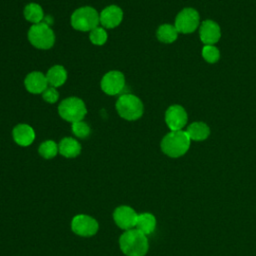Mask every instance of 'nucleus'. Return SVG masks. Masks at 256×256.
<instances>
[{"mask_svg":"<svg viewBox=\"0 0 256 256\" xmlns=\"http://www.w3.org/2000/svg\"><path fill=\"white\" fill-rule=\"evenodd\" d=\"M119 246L126 256H145L149 243L145 234L137 229H130L120 236Z\"/></svg>","mask_w":256,"mask_h":256,"instance_id":"nucleus-1","label":"nucleus"},{"mask_svg":"<svg viewBox=\"0 0 256 256\" xmlns=\"http://www.w3.org/2000/svg\"><path fill=\"white\" fill-rule=\"evenodd\" d=\"M190 140L186 131H171L162 139L161 149L166 155L177 158L188 151Z\"/></svg>","mask_w":256,"mask_h":256,"instance_id":"nucleus-2","label":"nucleus"},{"mask_svg":"<svg viewBox=\"0 0 256 256\" xmlns=\"http://www.w3.org/2000/svg\"><path fill=\"white\" fill-rule=\"evenodd\" d=\"M100 23V15L89 6L76 9L71 16V25L79 31H91Z\"/></svg>","mask_w":256,"mask_h":256,"instance_id":"nucleus-3","label":"nucleus"},{"mask_svg":"<svg viewBox=\"0 0 256 256\" xmlns=\"http://www.w3.org/2000/svg\"><path fill=\"white\" fill-rule=\"evenodd\" d=\"M116 110L122 118L133 121L142 116L143 104L137 96L132 94H123L116 102Z\"/></svg>","mask_w":256,"mask_h":256,"instance_id":"nucleus-4","label":"nucleus"},{"mask_svg":"<svg viewBox=\"0 0 256 256\" xmlns=\"http://www.w3.org/2000/svg\"><path fill=\"white\" fill-rule=\"evenodd\" d=\"M59 115L66 121L74 123L81 121L87 113L84 102L77 97H69L62 100L58 106Z\"/></svg>","mask_w":256,"mask_h":256,"instance_id":"nucleus-5","label":"nucleus"},{"mask_svg":"<svg viewBox=\"0 0 256 256\" xmlns=\"http://www.w3.org/2000/svg\"><path fill=\"white\" fill-rule=\"evenodd\" d=\"M30 43L38 49H49L54 45L55 35L46 23L33 24L28 31Z\"/></svg>","mask_w":256,"mask_h":256,"instance_id":"nucleus-6","label":"nucleus"},{"mask_svg":"<svg viewBox=\"0 0 256 256\" xmlns=\"http://www.w3.org/2000/svg\"><path fill=\"white\" fill-rule=\"evenodd\" d=\"M99 224L93 217L85 214H78L71 221L72 231L82 237H91L98 231Z\"/></svg>","mask_w":256,"mask_h":256,"instance_id":"nucleus-7","label":"nucleus"},{"mask_svg":"<svg viewBox=\"0 0 256 256\" xmlns=\"http://www.w3.org/2000/svg\"><path fill=\"white\" fill-rule=\"evenodd\" d=\"M199 25V14L193 8H185L176 17L175 28L180 33H191Z\"/></svg>","mask_w":256,"mask_h":256,"instance_id":"nucleus-8","label":"nucleus"},{"mask_svg":"<svg viewBox=\"0 0 256 256\" xmlns=\"http://www.w3.org/2000/svg\"><path fill=\"white\" fill-rule=\"evenodd\" d=\"M101 89L108 95H117L125 87V78L120 71H109L101 80Z\"/></svg>","mask_w":256,"mask_h":256,"instance_id":"nucleus-9","label":"nucleus"},{"mask_svg":"<svg viewBox=\"0 0 256 256\" xmlns=\"http://www.w3.org/2000/svg\"><path fill=\"white\" fill-rule=\"evenodd\" d=\"M137 217L138 214L135 212V210L127 205L117 207L113 213L115 224L123 230L133 229L136 226Z\"/></svg>","mask_w":256,"mask_h":256,"instance_id":"nucleus-10","label":"nucleus"},{"mask_svg":"<svg viewBox=\"0 0 256 256\" xmlns=\"http://www.w3.org/2000/svg\"><path fill=\"white\" fill-rule=\"evenodd\" d=\"M165 121L171 131L181 130L187 123V113L182 106L172 105L165 113Z\"/></svg>","mask_w":256,"mask_h":256,"instance_id":"nucleus-11","label":"nucleus"},{"mask_svg":"<svg viewBox=\"0 0 256 256\" xmlns=\"http://www.w3.org/2000/svg\"><path fill=\"white\" fill-rule=\"evenodd\" d=\"M123 19V12L120 7L110 5L104 8L100 13V23L105 28L117 27Z\"/></svg>","mask_w":256,"mask_h":256,"instance_id":"nucleus-12","label":"nucleus"},{"mask_svg":"<svg viewBox=\"0 0 256 256\" xmlns=\"http://www.w3.org/2000/svg\"><path fill=\"white\" fill-rule=\"evenodd\" d=\"M220 28L212 20H205L200 26V39L206 45L215 44L220 38Z\"/></svg>","mask_w":256,"mask_h":256,"instance_id":"nucleus-13","label":"nucleus"},{"mask_svg":"<svg viewBox=\"0 0 256 256\" xmlns=\"http://www.w3.org/2000/svg\"><path fill=\"white\" fill-rule=\"evenodd\" d=\"M24 84H25V87L28 90V92L33 93V94L43 93L44 90L48 86L46 75H44L38 71L29 73L25 78Z\"/></svg>","mask_w":256,"mask_h":256,"instance_id":"nucleus-14","label":"nucleus"},{"mask_svg":"<svg viewBox=\"0 0 256 256\" xmlns=\"http://www.w3.org/2000/svg\"><path fill=\"white\" fill-rule=\"evenodd\" d=\"M12 135L14 141L23 147L31 145L35 139V132L33 128L27 124L16 125L13 129Z\"/></svg>","mask_w":256,"mask_h":256,"instance_id":"nucleus-15","label":"nucleus"},{"mask_svg":"<svg viewBox=\"0 0 256 256\" xmlns=\"http://www.w3.org/2000/svg\"><path fill=\"white\" fill-rule=\"evenodd\" d=\"M59 153L66 158H74L81 152L80 143L71 137L63 138L58 145Z\"/></svg>","mask_w":256,"mask_h":256,"instance_id":"nucleus-16","label":"nucleus"},{"mask_svg":"<svg viewBox=\"0 0 256 256\" xmlns=\"http://www.w3.org/2000/svg\"><path fill=\"white\" fill-rule=\"evenodd\" d=\"M136 229L145 234L146 236L151 234L156 228V219L153 214L144 212L138 214L137 221H136Z\"/></svg>","mask_w":256,"mask_h":256,"instance_id":"nucleus-17","label":"nucleus"},{"mask_svg":"<svg viewBox=\"0 0 256 256\" xmlns=\"http://www.w3.org/2000/svg\"><path fill=\"white\" fill-rule=\"evenodd\" d=\"M46 79L51 87H59L65 83L67 79V72L63 66L55 65L48 70Z\"/></svg>","mask_w":256,"mask_h":256,"instance_id":"nucleus-18","label":"nucleus"},{"mask_svg":"<svg viewBox=\"0 0 256 256\" xmlns=\"http://www.w3.org/2000/svg\"><path fill=\"white\" fill-rule=\"evenodd\" d=\"M186 133L190 139L195 141H202L209 136L210 129L203 122H194L188 126Z\"/></svg>","mask_w":256,"mask_h":256,"instance_id":"nucleus-19","label":"nucleus"},{"mask_svg":"<svg viewBox=\"0 0 256 256\" xmlns=\"http://www.w3.org/2000/svg\"><path fill=\"white\" fill-rule=\"evenodd\" d=\"M24 17L26 18V20H28L34 24L41 23V21L44 17L42 7L36 3L28 4L24 8Z\"/></svg>","mask_w":256,"mask_h":256,"instance_id":"nucleus-20","label":"nucleus"},{"mask_svg":"<svg viewBox=\"0 0 256 256\" xmlns=\"http://www.w3.org/2000/svg\"><path fill=\"white\" fill-rule=\"evenodd\" d=\"M178 31L170 24L161 25L157 30V38L163 43H172L177 39Z\"/></svg>","mask_w":256,"mask_h":256,"instance_id":"nucleus-21","label":"nucleus"},{"mask_svg":"<svg viewBox=\"0 0 256 256\" xmlns=\"http://www.w3.org/2000/svg\"><path fill=\"white\" fill-rule=\"evenodd\" d=\"M38 151H39V154L43 158L51 159L57 155V153L59 152V149H58L57 144L54 141L47 140V141L41 143Z\"/></svg>","mask_w":256,"mask_h":256,"instance_id":"nucleus-22","label":"nucleus"},{"mask_svg":"<svg viewBox=\"0 0 256 256\" xmlns=\"http://www.w3.org/2000/svg\"><path fill=\"white\" fill-rule=\"evenodd\" d=\"M107 32L104 28L97 26L90 31L89 39L95 45H103L107 41Z\"/></svg>","mask_w":256,"mask_h":256,"instance_id":"nucleus-23","label":"nucleus"},{"mask_svg":"<svg viewBox=\"0 0 256 256\" xmlns=\"http://www.w3.org/2000/svg\"><path fill=\"white\" fill-rule=\"evenodd\" d=\"M203 58L209 63H215L219 60L220 53L219 50L213 45H205L202 49Z\"/></svg>","mask_w":256,"mask_h":256,"instance_id":"nucleus-24","label":"nucleus"},{"mask_svg":"<svg viewBox=\"0 0 256 256\" xmlns=\"http://www.w3.org/2000/svg\"><path fill=\"white\" fill-rule=\"evenodd\" d=\"M72 132L75 136L79 137V138H86L89 136L90 134V127L89 125L84 122V121H78V122H74L72 123Z\"/></svg>","mask_w":256,"mask_h":256,"instance_id":"nucleus-25","label":"nucleus"},{"mask_svg":"<svg viewBox=\"0 0 256 256\" xmlns=\"http://www.w3.org/2000/svg\"><path fill=\"white\" fill-rule=\"evenodd\" d=\"M42 97L48 103H55L59 98V94L55 87H47L42 93Z\"/></svg>","mask_w":256,"mask_h":256,"instance_id":"nucleus-26","label":"nucleus"}]
</instances>
